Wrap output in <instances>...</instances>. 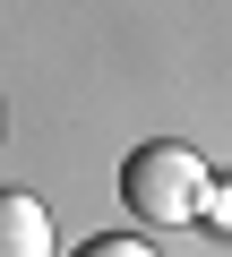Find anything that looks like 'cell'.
Here are the masks:
<instances>
[{"label": "cell", "instance_id": "cell-3", "mask_svg": "<svg viewBox=\"0 0 232 257\" xmlns=\"http://www.w3.org/2000/svg\"><path fill=\"white\" fill-rule=\"evenodd\" d=\"M78 257H155V248L129 240V231H95V240H78Z\"/></svg>", "mask_w": 232, "mask_h": 257}, {"label": "cell", "instance_id": "cell-4", "mask_svg": "<svg viewBox=\"0 0 232 257\" xmlns=\"http://www.w3.org/2000/svg\"><path fill=\"white\" fill-rule=\"evenodd\" d=\"M198 214H206V223L232 240V180H206V206H198Z\"/></svg>", "mask_w": 232, "mask_h": 257}, {"label": "cell", "instance_id": "cell-1", "mask_svg": "<svg viewBox=\"0 0 232 257\" xmlns=\"http://www.w3.org/2000/svg\"><path fill=\"white\" fill-rule=\"evenodd\" d=\"M206 163H198V146H181V138H146L129 163H121V206L146 223V231H172V223H189L198 206H206Z\"/></svg>", "mask_w": 232, "mask_h": 257}, {"label": "cell", "instance_id": "cell-2", "mask_svg": "<svg viewBox=\"0 0 232 257\" xmlns=\"http://www.w3.org/2000/svg\"><path fill=\"white\" fill-rule=\"evenodd\" d=\"M0 257H52V214L26 189H0Z\"/></svg>", "mask_w": 232, "mask_h": 257}]
</instances>
